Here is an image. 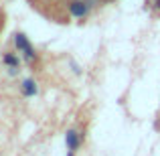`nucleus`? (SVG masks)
Here are the masks:
<instances>
[{
  "label": "nucleus",
  "mask_w": 160,
  "mask_h": 156,
  "mask_svg": "<svg viewBox=\"0 0 160 156\" xmlns=\"http://www.w3.org/2000/svg\"><path fill=\"white\" fill-rule=\"evenodd\" d=\"M77 152H73V150H69V152H67V156H75Z\"/></svg>",
  "instance_id": "obj_8"
},
{
  "label": "nucleus",
  "mask_w": 160,
  "mask_h": 156,
  "mask_svg": "<svg viewBox=\"0 0 160 156\" xmlns=\"http://www.w3.org/2000/svg\"><path fill=\"white\" fill-rule=\"evenodd\" d=\"M0 59H2V65L8 69V75L16 77V75L20 73V57H18V53H16V51L6 49V51H2Z\"/></svg>",
  "instance_id": "obj_3"
},
{
  "label": "nucleus",
  "mask_w": 160,
  "mask_h": 156,
  "mask_svg": "<svg viewBox=\"0 0 160 156\" xmlns=\"http://www.w3.org/2000/svg\"><path fill=\"white\" fill-rule=\"evenodd\" d=\"M20 91H22L24 98H32V95H37V93H39L37 81H35V79H22V83H20Z\"/></svg>",
  "instance_id": "obj_5"
},
{
  "label": "nucleus",
  "mask_w": 160,
  "mask_h": 156,
  "mask_svg": "<svg viewBox=\"0 0 160 156\" xmlns=\"http://www.w3.org/2000/svg\"><path fill=\"white\" fill-rule=\"evenodd\" d=\"M14 47H16V51L22 55V59L27 63L35 65V63L39 61V53H37L35 47L28 43V39H27V35H24V33H14Z\"/></svg>",
  "instance_id": "obj_1"
},
{
  "label": "nucleus",
  "mask_w": 160,
  "mask_h": 156,
  "mask_svg": "<svg viewBox=\"0 0 160 156\" xmlns=\"http://www.w3.org/2000/svg\"><path fill=\"white\" fill-rule=\"evenodd\" d=\"M83 144V134H79L75 128H69L65 134V146L67 150H73V152H77L79 148H81Z\"/></svg>",
  "instance_id": "obj_4"
},
{
  "label": "nucleus",
  "mask_w": 160,
  "mask_h": 156,
  "mask_svg": "<svg viewBox=\"0 0 160 156\" xmlns=\"http://www.w3.org/2000/svg\"><path fill=\"white\" fill-rule=\"evenodd\" d=\"M152 6H154V0H144V8L146 10H152Z\"/></svg>",
  "instance_id": "obj_7"
},
{
  "label": "nucleus",
  "mask_w": 160,
  "mask_h": 156,
  "mask_svg": "<svg viewBox=\"0 0 160 156\" xmlns=\"http://www.w3.org/2000/svg\"><path fill=\"white\" fill-rule=\"evenodd\" d=\"M95 6V0H69L67 2V10L73 18H79V20H85L87 16L91 14Z\"/></svg>",
  "instance_id": "obj_2"
},
{
  "label": "nucleus",
  "mask_w": 160,
  "mask_h": 156,
  "mask_svg": "<svg viewBox=\"0 0 160 156\" xmlns=\"http://www.w3.org/2000/svg\"><path fill=\"white\" fill-rule=\"evenodd\" d=\"M152 14L160 16V0H154V6H152Z\"/></svg>",
  "instance_id": "obj_6"
}]
</instances>
